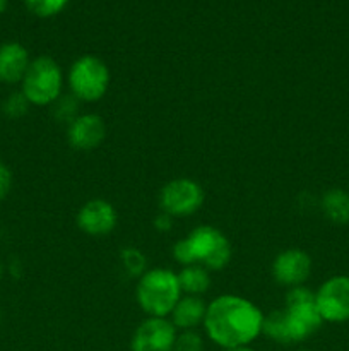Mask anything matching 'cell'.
Segmentation results:
<instances>
[{"label":"cell","mask_w":349,"mask_h":351,"mask_svg":"<svg viewBox=\"0 0 349 351\" xmlns=\"http://www.w3.org/2000/svg\"><path fill=\"white\" fill-rule=\"evenodd\" d=\"M222 351H255L250 346H242V348H229V350H222Z\"/></svg>","instance_id":"24"},{"label":"cell","mask_w":349,"mask_h":351,"mask_svg":"<svg viewBox=\"0 0 349 351\" xmlns=\"http://www.w3.org/2000/svg\"><path fill=\"white\" fill-rule=\"evenodd\" d=\"M315 304L322 321L342 324L349 321V276L335 274L315 291Z\"/></svg>","instance_id":"8"},{"label":"cell","mask_w":349,"mask_h":351,"mask_svg":"<svg viewBox=\"0 0 349 351\" xmlns=\"http://www.w3.org/2000/svg\"><path fill=\"white\" fill-rule=\"evenodd\" d=\"M205 314H207V304L204 298L195 295H181L168 319L177 328V331H195L198 326H204Z\"/></svg>","instance_id":"14"},{"label":"cell","mask_w":349,"mask_h":351,"mask_svg":"<svg viewBox=\"0 0 349 351\" xmlns=\"http://www.w3.org/2000/svg\"><path fill=\"white\" fill-rule=\"evenodd\" d=\"M7 5H9V0H0V14L5 12Z\"/></svg>","instance_id":"25"},{"label":"cell","mask_w":349,"mask_h":351,"mask_svg":"<svg viewBox=\"0 0 349 351\" xmlns=\"http://www.w3.org/2000/svg\"><path fill=\"white\" fill-rule=\"evenodd\" d=\"M31 103L27 101L26 96L23 95V91H14L7 96L2 101V112L7 119H21V117L26 115L29 112Z\"/></svg>","instance_id":"20"},{"label":"cell","mask_w":349,"mask_h":351,"mask_svg":"<svg viewBox=\"0 0 349 351\" xmlns=\"http://www.w3.org/2000/svg\"><path fill=\"white\" fill-rule=\"evenodd\" d=\"M12 184H14L12 170H10L3 161H0V202L5 201L7 195L10 194V191H12Z\"/></svg>","instance_id":"22"},{"label":"cell","mask_w":349,"mask_h":351,"mask_svg":"<svg viewBox=\"0 0 349 351\" xmlns=\"http://www.w3.org/2000/svg\"><path fill=\"white\" fill-rule=\"evenodd\" d=\"M79 230L89 237H106L118 225L115 206L105 199H91L84 202L75 216Z\"/></svg>","instance_id":"11"},{"label":"cell","mask_w":349,"mask_h":351,"mask_svg":"<svg viewBox=\"0 0 349 351\" xmlns=\"http://www.w3.org/2000/svg\"><path fill=\"white\" fill-rule=\"evenodd\" d=\"M70 95L82 103H94L105 98L112 82V74L105 62L96 55H82L68 69Z\"/></svg>","instance_id":"6"},{"label":"cell","mask_w":349,"mask_h":351,"mask_svg":"<svg viewBox=\"0 0 349 351\" xmlns=\"http://www.w3.org/2000/svg\"><path fill=\"white\" fill-rule=\"evenodd\" d=\"M320 211L325 218L335 225L349 223V192L341 187H332L324 192L320 202Z\"/></svg>","instance_id":"15"},{"label":"cell","mask_w":349,"mask_h":351,"mask_svg":"<svg viewBox=\"0 0 349 351\" xmlns=\"http://www.w3.org/2000/svg\"><path fill=\"white\" fill-rule=\"evenodd\" d=\"M173 351H204V339L197 331H180L174 339Z\"/></svg>","instance_id":"21"},{"label":"cell","mask_w":349,"mask_h":351,"mask_svg":"<svg viewBox=\"0 0 349 351\" xmlns=\"http://www.w3.org/2000/svg\"><path fill=\"white\" fill-rule=\"evenodd\" d=\"M205 192L197 180L178 177L166 182L159 192V209L173 218H187L204 206Z\"/></svg>","instance_id":"7"},{"label":"cell","mask_w":349,"mask_h":351,"mask_svg":"<svg viewBox=\"0 0 349 351\" xmlns=\"http://www.w3.org/2000/svg\"><path fill=\"white\" fill-rule=\"evenodd\" d=\"M262 324L263 312L245 297L224 293L207 304L205 335L222 350L250 346L262 335Z\"/></svg>","instance_id":"1"},{"label":"cell","mask_w":349,"mask_h":351,"mask_svg":"<svg viewBox=\"0 0 349 351\" xmlns=\"http://www.w3.org/2000/svg\"><path fill=\"white\" fill-rule=\"evenodd\" d=\"M173 257L181 266L201 264L209 271H222L229 264L233 247L228 237L211 225H198L173 245Z\"/></svg>","instance_id":"2"},{"label":"cell","mask_w":349,"mask_h":351,"mask_svg":"<svg viewBox=\"0 0 349 351\" xmlns=\"http://www.w3.org/2000/svg\"><path fill=\"white\" fill-rule=\"evenodd\" d=\"M0 324H2V311H0Z\"/></svg>","instance_id":"27"},{"label":"cell","mask_w":349,"mask_h":351,"mask_svg":"<svg viewBox=\"0 0 349 351\" xmlns=\"http://www.w3.org/2000/svg\"><path fill=\"white\" fill-rule=\"evenodd\" d=\"M283 312L289 345L307 341L324 324L315 304V291L305 285L287 290Z\"/></svg>","instance_id":"4"},{"label":"cell","mask_w":349,"mask_h":351,"mask_svg":"<svg viewBox=\"0 0 349 351\" xmlns=\"http://www.w3.org/2000/svg\"><path fill=\"white\" fill-rule=\"evenodd\" d=\"M27 10L36 17H53L67 7L68 0H24Z\"/></svg>","instance_id":"19"},{"label":"cell","mask_w":349,"mask_h":351,"mask_svg":"<svg viewBox=\"0 0 349 351\" xmlns=\"http://www.w3.org/2000/svg\"><path fill=\"white\" fill-rule=\"evenodd\" d=\"M294 351H310V350H294Z\"/></svg>","instance_id":"28"},{"label":"cell","mask_w":349,"mask_h":351,"mask_svg":"<svg viewBox=\"0 0 349 351\" xmlns=\"http://www.w3.org/2000/svg\"><path fill=\"white\" fill-rule=\"evenodd\" d=\"M79 99L75 98V96L72 95H67L64 96L62 95L60 98L57 99V101L53 103V117L57 119V122L60 123H67V125H70L72 122H74L75 119H77L81 113H79Z\"/></svg>","instance_id":"18"},{"label":"cell","mask_w":349,"mask_h":351,"mask_svg":"<svg viewBox=\"0 0 349 351\" xmlns=\"http://www.w3.org/2000/svg\"><path fill=\"white\" fill-rule=\"evenodd\" d=\"M153 225H154V228H156V232L168 233V232H171V228H173L174 218H173V216H170V215H166V213L161 211L159 215L154 218Z\"/></svg>","instance_id":"23"},{"label":"cell","mask_w":349,"mask_h":351,"mask_svg":"<svg viewBox=\"0 0 349 351\" xmlns=\"http://www.w3.org/2000/svg\"><path fill=\"white\" fill-rule=\"evenodd\" d=\"M177 328L168 317H146L133 331L132 351H173Z\"/></svg>","instance_id":"9"},{"label":"cell","mask_w":349,"mask_h":351,"mask_svg":"<svg viewBox=\"0 0 349 351\" xmlns=\"http://www.w3.org/2000/svg\"><path fill=\"white\" fill-rule=\"evenodd\" d=\"M181 293L202 297L211 288V271L205 269L201 264L183 266L178 273Z\"/></svg>","instance_id":"16"},{"label":"cell","mask_w":349,"mask_h":351,"mask_svg":"<svg viewBox=\"0 0 349 351\" xmlns=\"http://www.w3.org/2000/svg\"><path fill=\"white\" fill-rule=\"evenodd\" d=\"M105 139L106 123L98 113H81L67 129L68 144L81 153L98 149Z\"/></svg>","instance_id":"12"},{"label":"cell","mask_w":349,"mask_h":351,"mask_svg":"<svg viewBox=\"0 0 349 351\" xmlns=\"http://www.w3.org/2000/svg\"><path fill=\"white\" fill-rule=\"evenodd\" d=\"M2 276H3V264L2 261H0V280H2Z\"/></svg>","instance_id":"26"},{"label":"cell","mask_w":349,"mask_h":351,"mask_svg":"<svg viewBox=\"0 0 349 351\" xmlns=\"http://www.w3.org/2000/svg\"><path fill=\"white\" fill-rule=\"evenodd\" d=\"M181 295L178 273L168 267L147 269L137 280V304L147 317H170Z\"/></svg>","instance_id":"3"},{"label":"cell","mask_w":349,"mask_h":351,"mask_svg":"<svg viewBox=\"0 0 349 351\" xmlns=\"http://www.w3.org/2000/svg\"><path fill=\"white\" fill-rule=\"evenodd\" d=\"M120 264L129 278L139 280L149 267H147V257L142 250L137 247H123L120 250Z\"/></svg>","instance_id":"17"},{"label":"cell","mask_w":349,"mask_h":351,"mask_svg":"<svg viewBox=\"0 0 349 351\" xmlns=\"http://www.w3.org/2000/svg\"><path fill=\"white\" fill-rule=\"evenodd\" d=\"M29 64V51L19 41H7L0 45V82L2 84H21Z\"/></svg>","instance_id":"13"},{"label":"cell","mask_w":349,"mask_h":351,"mask_svg":"<svg viewBox=\"0 0 349 351\" xmlns=\"http://www.w3.org/2000/svg\"><path fill=\"white\" fill-rule=\"evenodd\" d=\"M21 91L31 105H53L64 95V71L60 64L48 55L33 58L21 82Z\"/></svg>","instance_id":"5"},{"label":"cell","mask_w":349,"mask_h":351,"mask_svg":"<svg viewBox=\"0 0 349 351\" xmlns=\"http://www.w3.org/2000/svg\"><path fill=\"white\" fill-rule=\"evenodd\" d=\"M313 269L310 254L301 249H286L277 254L272 261V278L281 287H301L308 281Z\"/></svg>","instance_id":"10"}]
</instances>
